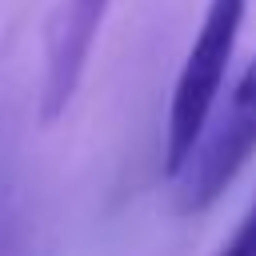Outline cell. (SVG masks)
Masks as SVG:
<instances>
[{"mask_svg": "<svg viewBox=\"0 0 256 256\" xmlns=\"http://www.w3.org/2000/svg\"><path fill=\"white\" fill-rule=\"evenodd\" d=\"M244 12H248V0H208L204 20L184 52V64L176 72L172 100H168V120H164V176L168 180L184 172L196 140L204 136L216 112V100H220V88H224V76L240 40Z\"/></svg>", "mask_w": 256, "mask_h": 256, "instance_id": "obj_1", "label": "cell"}, {"mask_svg": "<svg viewBox=\"0 0 256 256\" xmlns=\"http://www.w3.org/2000/svg\"><path fill=\"white\" fill-rule=\"evenodd\" d=\"M256 156V56L248 60V68L240 72L228 104L220 112H212L204 136L196 140L176 192V212L180 216H196L208 212L228 188L232 180L248 168V160Z\"/></svg>", "mask_w": 256, "mask_h": 256, "instance_id": "obj_2", "label": "cell"}, {"mask_svg": "<svg viewBox=\"0 0 256 256\" xmlns=\"http://www.w3.org/2000/svg\"><path fill=\"white\" fill-rule=\"evenodd\" d=\"M112 0H60L52 20H48V36H44V84H40V120L56 124L92 56V44L100 36V24L108 16Z\"/></svg>", "mask_w": 256, "mask_h": 256, "instance_id": "obj_3", "label": "cell"}, {"mask_svg": "<svg viewBox=\"0 0 256 256\" xmlns=\"http://www.w3.org/2000/svg\"><path fill=\"white\" fill-rule=\"evenodd\" d=\"M212 256H256V200L248 204V212L240 216V224L232 228V236Z\"/></svg>", "mask_w": 256, "mask_h": 256, "instance_id": "obj_4", "label": "cell"}]
</instances>
